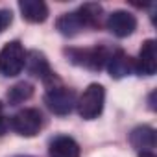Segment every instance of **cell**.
I'll return each instance as SVG.
<instances>
[{
    "mask_svg": "<svg viewBox=\"0 0 157 157\" xmlns=\"http://www.w3.org/2000/svg\"><path fill=\"white\" fill-rule=\"evenodd\" d=\"M43 126V117L39 113V109H33V107H28V109H22L19 113H15L11 117V128L15 133L22 135V137H33L39 133Z\"/></svg>",
    "mask_w": 157,
    "mask_h": 157,
    "instance_id": "277c9868",
    "label": "cell"
},
{
    "mask_svg": "<svg viewBox=\"0 0 157 157\" xmlns=\"http://www.w3.org/2000/svg\"><path fill=\"white\" fill-rule=\"evenodd\" d=\"M135 28H137V19L129 11L117 10L107 17V30L117 37H128L135 32Z\"/></svg>",
    "mask_w": 157,
    "mask_h": 157,
    "instance_id": "8992f818",
    "label": "cell"
},
{
    "mask_svg": "<svg viewBox=\"0 0 157 157\" xmlns=\"http://www.w3.org/2000/svg\"><path fill=\"white\" fill-rule=\"evenodd\" d=\"M104 102H105V91L100 83H91L83 94L80 96V100L76 102L78 105V113L85 120H93L98 118V115H102L104 111Z\"/></svg>",
    "mask_w": 157,
    "mask_h": 157,
    "instance_id": "6da1fadb",
    "label": "cell"
},
{
    "mask_svg": "<svg viewBox=\"0 0 157 157\" xmlns=\"http://www.w3.org/2000/svg\"><path fill=\"white\" fill-rule=\"evenodd\" d=\"M78 15L83 21L85 28H96L100 26V19H102V6L100 4H83L80 10H78Z\"/></svg>",
    "mask_w": 157,
    "mask_h": 157,
    "instance_id": "5bb4252c",
    "label": "cell"
},
{
    "mask_svg": "<svg viewBox=\"0 0 157 157\" xmlns=\"http://www.w3.org/2000/svg\"><path fill=\"white\" fill-rule=\"evenodd\" d=\"M76 93L67 87H50L44 96V104L48 105V109L61 117L68 115L76 107Z\"/></svg>",
    "mask_w": 157,
    "mask_h": 157,
    "instance_id": "3957f363",
    "label": "cell"
},
{
    "mask_svg": "<svg viewBox=\"0 0 157 157\" xmlns=\"http://www.w3.org/2000/svg\"><path fill=\"white\" fill-rule=\"evenodd\" d=\"M135 70L140 76H153L157 70V44L153 39L142 43L139 57L135 59Z\"/></svg>",
    "mask_w": 157,
    "mask_h": 157,
    "instance_id": "52a82bcc",
    "label": "cell"
},
{
    "mask_svg": "<svg viewBox=\"0 0 157 157\" xmlns=\"http://www.w3.org/2000/svg\"><path fill=\"white\" fill-rule=\"evenodd\" d=\"M24 67L28 68L30 74L41 78V80H44V82H48L50 78H54L52 68H50V65H48V59H46V56H44L43 52H37V50L28 52V54H26Z\"/></svg>",
    "mask_w": 157,
    "mask_h": 157,
    "instance_id": "30bf717a",
    "label": "cell"
},
{
    "mask_svg": "<svg viewBox=\"0 0 157 157\" xmlns=\"http://www.w3.org/2000/svg\"><path fill=\"white\" fill-rule=\"evenodd\" d=\"M15 157H32V155H15Z\"/></svg>",
    "mask_w": 157,
    "mask_h": 157,
    "instance_id": "d6986e66",
    "label": "cell"
},
{
    "mask_svg": "<svg viewBox=\"0 0 157 157\" xmlns=\"http://www.w3.org/2000/svg\"><path fill=\"white\" fill-rule=\"evenodd\" d=\"M19 10L22 13V19L28 22H44L48 17V6L43 0H21Z\"/></svg>",
    "mask_w": 157,
    "mask_h": 157,
    "instance_id": "8fae6325",
    "label": "cell"
},
{
    "mask_svg": "<svg viewBox=\"0 0 157 157\" xmlns=\"http://www.w3.org/2000/svg\"><path fill=\"white\" fill-rule=\"evenodd\" d=\"M56 28L59 30L61 35L74 37V35H78V33H80V32L85 28V24H83V21L80 19L78 11H72V13L61 15V17L57 19V22H56Z\"/></svg>",
    "mask_w": 157,
    "mask_h": 157,
    "instance_id": "4fadbf2b",
    "label": "cell"
},
{
    "mask_svg": "<svg viewBox=\"0 0 157 157\" xmlns=\"http://www.w3.org/2000/svg\"><path fill=\"white\" fill-rule=\"evenodd\" d=\"M13 21V15L10 10H0V33H2Z\"/></svg>",
    "mask_w": 157,
    "mask_h": 157,
    "instance_id": "2e32d148",
    "label": "cell"
},
{
    "mask_svg": "<svg viewBox=\"0 0 157 157\" xmlns=\"http://www.w3.org/2000/svg\"><path fill=\"white\" fill-rule=\"evenodd\" d=\"M107 70L111 74V78L115 80H120V78L129 76L135 70V61L122 50H117L115 54L109 56L107 59Z\"/></svg>",
    "mask_w": 157,
    "mask_h": 157,
    "instance_id": "ba28073f",
    "label": "cell"
},
{
    "mask_svg": "<svg viewBox=\"0 0 157 157\" xmlns=\"http://www.w3.org/2000/svg\"><path fill=\"white\" fill-rule=\"evenodd\" d=\"M50 157H80V146L72 137L59 135L50 142Z\"/></svg>",
    "mask_w": 157,
    "mask_h": 157,
    "instance_id": "7c38bea8",
    "label": "cell"
},
{
    "mask_svg": "<svg viewBox=\"0 0 157 157\" xmlns=\"http://www.w3.org/2000/svg\"><path fill=\"white\" fill-rule=\"evenodd\" d=\"M140 157H155V155H153V151H151V153H140Z\"/></svg>",
    "mask_w": 157,
    "mask_h": 157,
    "instance_id": "ac0fdd59",
    "label": "cell"
},
{
    "mask_svg": "<svg viewBox=\"0 0 157 157\" xmlns=\"http://www.w3.org/2000/svg\"><path fill=\"white\" fill-rule=\"evenodd\" d=\"M33 94V87L28 83V82H21L17 85H13L8 93V100L11 102V105H17V104H22L24 100H28L30 96Z\"/></svg>",
    "mask_w": 157,
    "mask_h": 157,
    "instance_id": "9a60e30c",
    "label": "cell"
},
{
    "mask_svg": "<svg viewBox=\"0 0 157 157\" xmlns=\"http://www.w3.org/2000/svg\"><path fill=\"white\" fill-rule=\"evenodd\" d=\"M6 131V118H4V109H2V104H0V135H4Z\"/></svg>",
    "mask_w": 157,
    "mask_h": 157,
    "instance_id": "e0dca14e",
    "label": "cell"
},
{
    "mask_svg": "<svg viewBox=\"0 0 157 157\" xmlns=\"http://www.w3.org/2000/svg\"><path fill=\"white\" fill-rule=\"evenodd\" d=\"M129 142L139 153H151L155 148V129L150 126H139L129 133Z\"/></svg>",
    "mask_w": 157,
    "mask_h": 157,
    "instance_id": "9c48e42d",
    "label": "cell"
},
{
    "mask_svg": "<svg viewBox=\"0 0 157 157\" xmlns=\"http://www.w3.org/2000/svg\"><path fill=\"white\" fill-rule=\"evenodd\" d=\"M67 56L70 57L72 63L80 65V67H85V68H91V70H100L104 68V65H107V59H109V54L105 48H85V50H67Z\"/></svg>",
    "mask_w": 157,
    "mask_h": 157,
    "instance_id": "5b68a950",
    "label": "cell"
},
{
    "mask_svg": "<svg viewBox=\"0 0 157 157\" xmlns=\"http://www.w3.org/2000/svg\"><path fill=\"white\" fill-rule=\"evenodd\" d=\"M24 61H26V52L19 41L4 44L0 50V74L8 78L21 74V70L24 68Z\"/></svg>",
    "mask_w": 157,
    "mask_h": 157,
    "instance_id": "7a4b0ae2",
    "label": "cell"
}]
</instances>
